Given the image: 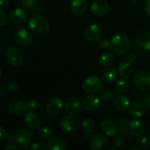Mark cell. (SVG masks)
I'll return each mask as SVG.
<instances>
[{
  "label": "cell",
  "instance_id": "obj_1",
  "mask_svg": "<svg viewBox=\"0 0 150 150\" xmlns=\"http://www.w3.org/2000/svg\"><path fill=\"white\" fill-rule=\"evenodd\" d=\"M130 42L129 38L124 33H117L111 40L110 48L116 54H124L130 49Z\"/></svg>",
  "mask_w": 150,
  "mask_h": 150
},
{
  "label": "cell",
  "instance_id": "obj_2",
  "mask_svg": "<svg viewBox=\"0 0 150 150\" xmlns=\"http://www.w3.org/2000/svg\"><path fill=\"white\" fill-rule=\"evenodd\" d=\"M28 25L31 32L38 35H45L50 29V25L46 19L39 15L31 16Z\"/></svg>",
  "mask_w": 150,
  "mask_h": 150
},
{
  "label": "cell",
  "instance_id": "obj_3",
  "mask_svg": "<svg viewBox=\"0 0 150 150\" xmlns=\"http://www.w3.org/2000/svg\"><path fill=\"white\" fill-rule=\"evenodd\" d=\"M133 83L136 89L142 92L150 91V71L141 70L136 72L133 78Z\"/></svg>",
  "mask_w": 150,
  "mask_h": 150
},
{
  "label": "cell",
  "instance_id": "obj_4",
  "mask_svg": "<svg viewBox=\"0 0 150 150\" xmlns=\"http://www.w3.org/2000/svg\"><path fill=\"white\" fill-rule=\"evenodd\" d=\"M102 81L96 76H90L86 78L82 83L83 91L90 95L98 93L102 89Z\"/></svg>",
  "mask_w": 150,
  "mask_h": 150
},
{
  "label": "cell",
  "instance_id": "obj_5",
  "mask_svg": "<svg viewBox=\"0 0 150 150\" xmlns=\"http://www.w3.org/2000/svg\"><path fill=\"white\" fill-rule=\"evenodd\" d=\"M5 57L9 64L14 67H19L23 63L22 51L16 46L9 47L5 51Z\"/></svg>",
  "mask_w": 150,
  "mask_h": 150
},
{
  "label": "cell",
  "instance_id": "obj_6",
  "mask_svg": "<svg viewBox=\"0 0 150 150\" xmlns=\"http://www.w3.org/2000/svg\"><path fill=\"white\" fill-rule=\"evenodd\" d=\"M61 127L65 133H73L79 128L81 125V122L79 117L74 114L65 116L61 120Z\"/></svg>",
  "mask_w": 150,
  "mask_h": 150
},
{
  "label": "cell",
  "instance_id": "obj_7",
  "mask_svg": "<svg viewBox=\"0 0 150 150\" xmlns=\"http://www.w3.org/2000/svg\"><path fill=\"white\" fill-rule=\"evenodd\" d=\"M14 40L21 46H29L33 42L34 36L31 32L26 29H18L14 34Z\"/></svg>",
  "mask_w": 150,
  "mask_h": 150
},
{
  "label": "cell",
  "instance_id": "obj_8",
  "mask_svg": "<svg viewBox=\"0 0 150 150\" xmlns=\"http://www.w3.org/2000/svg\"><path fill=\"white\" fill-rule=\"evenodd\" d=\"M15 142L20 147L26 148L32 144V133L27 129L21 128L18 130L14 136Z\"/></svg>",
  "mask_w": 150,
  "mask_h": 150
},
{
  "label": "cell",
  "instance_id": "obj_9",
  "mask_svg": "<svg viewBox=\"0 0 150 150\" xmlns=\"http://www.w3.org/2000/svg\"><path fill=\"white\" fill-rule=\"evenodd\" d=\"M90 147L92 150H105L108 145V141L105 135L95 133L89 139Z\"/></svg>",
  "mask_w": 150,
  "mask_h": 150
},
{
  "label": "cell",
  "instance_id": "obj_10",
  "mask_svg": "<svg viewBox=\"0 0 150 150\" xmlns=\"http://www.w3.org/2000/svg\"><path fill=\"white\" fill-rule=\"evenodd\" d=\"M85 39L90 42H96L100 40L101 29L97 24H91L86 26L83 32Z\"/></svg>",
  "mask_w": 150,
  "mask_h": 150
},
{
  "label": "cell",
  "instance_id": "obj_11",
  "mask_svg": "<svg viewBox=\"0 0 150 150\" xmlns=\"http://www.w3.org/2000/svg\"><path fill=\"white\" fill-rule=\"evenodd\" d=\"M81 108V103L76 97H70L65 100L64 103V109L67 114H76L80 111Z\"/></svg>",
  "mask_w": 150,
  "mask_h": 150
},
{
  "label": "cell",
  "instance_id": "obj_12",
  "mask_svg": "<svg viewBox=\"0 0 150 150\" xmlns=\"http://www.w3.org/2000/svg\"><path fill=\"white\" fill-rule=\"evenodd\" d=\"M108 10V4L106 0H94L91 5V12L97 17H103Z\"/></svg>",
  "mask_w": 150,
  "mask_h": 150
},
{
  "label": "cell",
  "instance_id": "obj_13",
  "mask_svg": "<svg viewBox=\"0 0 150 150\" xmlns=\"http://www.w3.org/2000/svg\"><path fill=\"white\" fill-rule=\"evenodd\" d=\"M63 108V103L62 101L59 98H51L48 100V103L46 105V111L48 113V114L53 117L57 116L62 112Z\"/></svg>",
  "mask_w": 150,
  "mask_h": 150
},
{
  "label": "cell",
  "instance_id": "obj_14",
  "mask_svg": "<svg viewBox=\"0 0 150 150\" xmlns=\"http://www.w3.org/2000/svg\"><path fill=\"white\" fill-rule=\"evenodd\" d=\"M23 121L26 127L32 130H36L39 129L42 123L40 117L35 112H32V111H29L27 114H26L23 118Z\"/></svg>",
  "mask_w": 150,
  "mask_h": 150
},
{
  "label": "cell",
  "instance_id": "obj_15",
  "mask_svg": "<svg viewBox=\"0 0 150 150\" xmlns=\"http://www.w3.org/2000/svg\"><path fill=\"white\" fill-rule=\"evenodd\" d=\"M10 18L13 23L17 25H22L26 23L28 19V13L22 8H15L11 11Z\"/></svg>",
  "mask_w": 150,
  "mask_h": 150
},
{
  "label": "cell",
  "instance_id": "obj_16",
  "mask_svg": "<svg viewBox=\"0 0 150 150\" xmlns=\"http://www.w3.org/2000/svg\"><path fill=\"white\" fill-rule=\"evenodd\" d=\"M9 110L13 115L16 117H21L26 114L27 111L26 106L20 100H13L9 105Z\"/></svg>",
  "mask_w": 150,
  "mask_h": 150
},
{
  "label": "cell",
  "instance_id": "obj_17",
  "mask_svg": "<svg viewBox=\"0 0 150 150\" xmlns=\"http://www.w3.org/2000/svg\"><path fill=\"white\" fill-rule=\"evenodd\" d=\"M100 99L94 95L86 96L82 101V105L83 108L89 111H93L98 109V107L100 106Z\"/></svg>",
  "mask_w": 150,
  "mask_h": 150
},
{
  "label": "cell",
  "instance_id": "obj_18",
  "mask_svg": "<svg viewBox=\"0 0 150 150\" xmlns=\"http://www.w3.org/2000/svg\"><path fill=\"white\" fill-rule=\"evenodd\" d=\"M129 131L135 137L142 136L145 131V125L141 120H133L129 123Z\"/></svg>",
  "mask_w": 150,
  "mask_h": 150
},
{
  "label": "cell",
  "instance_id": "obj_19",
  "mask_svg": "<svg viewBox=\"0 0 150 150\" xmlns=\"http://www.w3.org/2000/svg\"><path fill=\"white\" fill-rule=\"evenodd\" d=\"M114 104L118 111H122V112L127 111L130 107V100L128 99V98L123 95V94H120L117 97H115Z\"/></svg>",
  "mask_w": 150,
  "mask_h": 150
},
{
  "label": "cell",
  "instance_id": "obj_20",
  "mask_svg": "<svg viewBox=\"0 0 150 150\" xmlns=\"http://www.w3.org/2000/svg\"><path fill=\"white\" fill-rule=\"evenodd\" d=\"M136 42L142 49L150 51V32H141L136 37Z\"/></svg>",
  "mask_w": 150,
  "mask_h": 150
},
{
  "label": "cell",
  "instance_id": "obj_21",
  "mask_svg": "<svg viewBox=\"0 0 150 150\" xmlns=\"http://www.w3.org/2000/svg\"><path fill=\"white\" fill-rule=\"evenodd\" d=\"M87 0H73L71 3L72 13L76 16H81L87 10Z\"/></svg>",
  "mask_w": 150,
  "mask_h": 150
},
{
  "label": "cell",
  "instance_id": "obj_22",
  "mask_svg": "<svg viewBox=\"0 0 150 150\" xmlns=\"http://www.w3.org/2000/svg\"><path fill=\"white\" fill-rule=\"evenodd\" d=\"M117 125L110 120H103L100 123V130L103 133L108 136H114L118 130Z\"/></svg>",
  "mask_w": 150,
  "mask_h": 150
},
{
  "label": "cell",
  "instance_id": "obj_23",
  "mask_svg": "<svg viewBox=\"0 0 150 150\" xmlns=\"http://www.w3.org/2000/svg\"><path fill=\"white\" fill-rule=\"evenodd\" d=\"M117 74H118V71L115 67L108 66L102 71L101 78L106 83H111L117 79Z\"/></svg>",
  "mask_w": 150,
  "mask_h": 150
},
{
  "label": "cell",
  "instance_id": "obj_24",
  "mask_svg": "<svg viewBox=\"0 0 150 150\" xmlns=\"http://www.w3.org/2000/svg\"><path fill=\"white\" fill-rule=\"evenodd\" d=\"M48 150H66L67 146L65 142L58 138H54L50 139L46 146Z\"/></svg>",
  "mask_w": 150,
  "mask_h": 150
},
{
  "label": "cell",
  "instance_id": "obj_25",
  "mask_svg": "<svg viewBox=\"0 0 150 150\" xmlns=\"http://www.w3.org/2000/svg\"><path fill=\"white\" fill-rule=\"evenodd\" d=\"M132 142V139L129 135L122 134L120 133V135L117 136V137L114 139V144L116 146H119L120 148L127 147L130 146Z\"/></svg>",
  "mask_w": 150,
  "mask_h": 150
},
{
  "label": "cell",
  "instance_id": "obj_26",
  "mask_svg": "<svg viewBox=\"0 0 150 150\" xmlns=\"http://www.w3.org/2000/svg\"><path fill=\"white\" fill-rule=\"evenodd\" d=\"M133 69L130 62H123L120 64L118 68V73L123 79H128L132 76Z\"/></svg>",
  "mask_w": 150,
  "mask_h": 150
},
{
  "label": "cell",
  "instance_id": "obj_27",
  "mask_svg": "<svg viewBox=\"0 0 150 150\" xmlns=\"http://www.w3.org/2000/svg\"><path fill=\"white\" fill-rule=\"evenodd\" d=\"M146 110H145V107L143 104L141 103H135L130 107V113H131L132 116L137 118H140L144 115Z\"/></svg>",
  "mask_w": 150,
  "mask_h": 150
},
{
  "label": "cell",
  "instance_id": "obj_28",
  "mask_svg": "<svg viewBox=\"0 0 150 150\" xmlns=\"http://www.w3.org/2000/svg\"><path fill=\"white\" fill-rule=\"evenodd\" d=\"M81 127L85 133L87 134H92L95 130V123L92 119L86 118L82 121Z\"/></svg>",
  "mask_w": 150,
  "mask_h": 150
},
{
  "label": "cell",
  "instance_id": "obj_29",
  "mask_svg": "<svg viewBox=\"0 0 150 150\" xmlns=\"http://www.w3.org/2000/svg\"><path fill=\"white\" fill-rule=\"evenodd\" d=\"M114 60H115V57L112 54L106 53L101 56L99 61L101 65L104 66V67H108L114 62Z\"/></svg>",
  "mask_w": 150,
  "mask_h": 150
},
{
  "label": "cell",
  "instance_id": "obj_30",
  "mask_svg": "<svg viewBox=\"0 0 150 150\" xmlns=\"http://www.w3.org/2000/svg\"><path fill=\"white\" fill-rule=\"evenodd\" d=\"M129 89V83L125 79L118 81L115 85V91L119 94H125Z\"/></svg>",
  "mask_w": 150,
  "mask_h": 150
},
{
  "label": "cell",
  "instance_id": "obj_31",
  "mask_svg": "<svg viewBox=\"0 0 150 150\" xmlns=\"http://www.w3.org/2000/svg\"><path fill=\"white\" fill-rule=\"evenodd\" d=\"M38 135L41 139H44V140H47L52 137L53 136V131L50 127H42L40 129L39 132H38Z\"/></svg>",
  "mask_w": 150,
  "mask_h": 150
},
{
  "label": "cell",
  "instance_id": "obj_32",
  "mask_svg": "<svg viewBox=\"0 0 150 150\" xmlns=\"http://www.w3.org/2000/svg\"><path fill=\"white\" fill-rule=\"evenodd\" d=\"M150 141L146 136H142L137 141V146L139 149H146L149 146Z\"/></svg>",
  "mask_w": 150,
  "mask_h": 150
},
{
  "label": "cell",
  "instance_id": "obj_33",
  "mask_svg": "<svg viewBox=\"0 0 150 150\" xmlns=\"http://www.w3.org/2000/svg\"><path fill=\"white\" fill-rule=\"evenodd\" d=\"M100 98L103 100L108 102L114 98V93L110 89H104L100 93Z\"/></svg>",
  "mask_w": 150,
  "mask_h": 150
},
{
  "label": "cell",
  "instance_id": "obj_34",
  "mask_svg": "<svg viewBox=\"0 0 150 150\" xmlns=\"http://www.w3.org/2000/svg\"><path fill=\"white\" fill-rule=\"evenodd\" d=\"M26 109L29 111H32V112H35L36 111H38V108H39V105L37 101L35 100H29L26 104Z\"/></svg>",
  "mask_w": 150,
  "mask_h": 150
},
{
  "label": "cell",
  "instance_id": "obj_35",
  "mask_svg": "<svg viewBox=\"0 0 150 150\" xmlns=\"http://www.w3.org/2000/svg\"><path fill=\"white\" fill-rule=\"evenodd\" d=\"M38 0H21V4L24 8L29 9L36 4Z\"/></svg>",
  "mask_w": 150,
  "mask_h": 150
},
{
  "label": "cell",
  "instance_id": "obj_36",
  "mask_svg": "<svg viewBox=\"0 0 150 150\" xmlns=\"http://www.w3.org/2000/svg\"><path fill=\"white\" fill-rule=\"evenodd\" d=\"M31 149L32 150H43L45 149V146L40 142H37L31 144Z\"/></svg>",
  "mask_w": 150,
  "mask_h": 150
},
{
  "label": "cell",
  "instance_id": "obj_37",
  "mask_svg": "<svg viewBox=\"0 0 150 150\" xmlns=\"http://www.w3.org/2000/svg\"><path fill=\"white\" fill-rule=\"evenodd\" d=\"M6 21H7V15L6 13L0 8V26H2L5 24Z\"/></svg>",
  "mask_w": 150,
  "mask_h": 150
},
{
  "label": "cell",
  "instance_id": "obj_38",
  "mask_svg": "<svg viewBox=\"0 0 150 150\" xmlns=\"http://www.w3.org/2000/svg\"><path fill=\"white\" fill-rule=\"evenodd\" d=\"M110 43L111 42H109L107 39H102L99 40V46L103 48H110Z\"/></svg>",
  "mask_w": 150,
  "mask_h": 150
},
{
  "label": "cell",
  "instance_id": "obj_39",
  "mask_svg": "<svg viewBox=\"0 0 150 150\" xmlns=\"http://www.w3.org/2000/svg\"><path fill=\"white\" fill-rule=\"evenodd\" d=\"M7 136V132H6L5 128L2 126H0V142L4 140Z\"/></svg>",
  "mask_w": 150,
  "mask_h": 150
},
{
  "label": "cell",
  "instance_id": "obj_40",
  "mask_svg": "<svg viewBox=\"0 0 150 150\" xmlns=\"http://www.w3.org/2000/svg\"><path fill=\"white\" fill-rule=\"evenodd\" d=\"M14 149H20V146L18 145H16L15 144L11 143L9 145H7L5 147V150H14Z\"/></svg>",
  "mask_w": 150,
  "mask_h": 150
},
{
  "label": "cell",
  "instance_id": "obj_41",
  "mask_svg": "<svg viewBox=\"0 0 150 150\" xmlns=\"http://www.w3.org/2000/svg\"><path fill=\"white\" fill-rule=\"evenodd\" d=\"M145 12L147 16H150V0H146L145 2Z\"/></svg>",
  "mask_w": 150,
  "mask_h": 150
},
{
  "label": "cell",
  "instance_id": "obj_42",
  "mask_svg": "<svg viewBox=\"0 0 150 150\" xmlns=\"http://www.w3.org/2000/svg\"><path fill=\"white\" fill-rule=\"evenodd\" d=\"M118 130L120 133H122V134H126V133H127L128 129L126 127V125H121L120 127V128L118 129Z\"/></svg>",
  "mask_w": 150,
  "mask_h": 150
},
{
  "label": "cell",
  "instance_id": "obj_43",
  "mask_svg": "<svg viewBox=\"0 0 150 150\" xmlns=\"http://www.w3.org/2000/svg\"><path fill=\"white\" fill-rule=\"evenodd\" d=\"M145 103H146V107L150 109V93L148 94L147 96H146V100H145Z\"/></svg>",
  "mask_w": 150,
  "mask_h": 150
},
{
  "label": "cell",
  "instance_id": "obj_44",
  "mask_svg": "<svg viewBox=\"0 0 150 150\" xmlns=\"http://www.w3.org/2000/svg\"><path fill=\"white\" fill-rule=\"evenodd\" d=\"M11 0H0V6L3 7V6H6L10 2Z\"/></svg>",
  "mask_w": 150,
  "mask_h": 150
},
{
  "label": "cell",
  "instance_id": "obj_45",
  "mask_svg": "<svg viewBox=\"0 0 150 150\" xmlns=\"http://www.w3.org/2000/svg\"><path fill=\"white\" fill-rule=\"evenodd\" d=\"M127 119H125V118H122L121 120V121H120V125H126L127 126V125H129V122H126L127 121Z\"/></svg>",
  "mask_w": 150,
  "mask_h": 150
},
{
  "label": "cell",
  "instance_id": "obj_46",
  "mask_svg": "<svg viewBox=\"0 0 150 150\" xmlns=\"http://www.w3.org/2000/svg\"><path fill=\"white\" fill-rule=\"evenodd\" d=\"M4 94V86H2L1 83H0V98L3 96V95Z\"/></svg>",
  "mask_w": 150,
  "mask_h": 150
},
{
  "label": "cell",
  "instance_id": "obj_47",
  "mask_svg": "<svg viewBox=\"0 0 150 150\" xmlns=\"http://www.w3.org/2000/svg\"><path fill=\"white\" fill-rule=\"evenodd\" d=\"M120 149H121V148L119 147V146H112V147H110L108 149V150H120Z\"/></svg>",
  "mask_w": 150,
  "mask_h": 150
},
{
  "label": "cell",
  "instance_id": "obj_48",
  "mask_svg": "<svg viewBox=\"0 0 150 150\" xmlns=\"http://www.w3.org/2000/svg\"><path fill=\"white\" fill-rule=\"evenodd\" d=\"M89 139H90V137H89V136H87V133H86V135H84V136H83V139L84 141H88L89 140Z\"/></svg>",
  "mask_w": 150,
  "mask_h": 150
},
{
  "label": "cell",
  "instance_id": "obj_49",
  "mask_svg": "<svg viewBox=\"0 0 150 150\" xmlns=\"http://www.w3.org/2000/svg\"><path fill=\"white\" fill-rule=\"evenodd\" d=\"M129 2L130 3V4H135L136 3V1H137V0H128Z\"/></svg>",
  "mask_w": 150,
  "mask_h": 150
},
{
  "label": "cell",
  "instance_id": "obj_50",
  "mask_svg": "<svg viewBox=\"0 0 150 150\" xmlns=\"http://www.w3.org/2000/svg\"><path fill=\"white\" fill-rule=\"evenodd\" d=\"M1 66H0V76H1Z\"/></svg>",
  "mask_w": 150,
  "mask_h": 150
}]
</instances>
